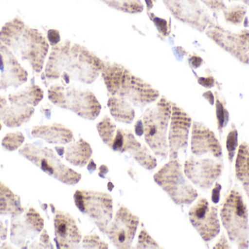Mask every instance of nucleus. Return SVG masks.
<instances>
[{
  "label": "nucleus",
  "mask_w": 249,
  "mask_h": 249,
  "mask_svg": "<svg viewBox=\"0 0 249 249\" xmlns=\"http://www.w3.org/2000/svg\"><path fill=\"white\" fill-rule=\"evenodd\" d=\"M6 237H7V231L0 221V238L3 241V240L6 239Z\"/></svg>",
  "instance_id": "46"
},
{
  "label": "nucleus",
  "mask_w": 249,
  "mask_h": 249,
  "mask_svg": "<svg viewBox=\"0 0 249 249\" xmlns=\"http://www.w3.org/2000/svg\"><path fill=\"white\" fill-rule=\"evenodd\" d=\"M109 172V168L106 165H103L99 168V176L105 178V175Z\"/></svg>",
  "instance_id": "45"
},
{
  "label": "nucleus",
  "mask_w": 249,
  "mask_h": 249,
  "mask_svg": "<svg viewBox=\"0 0 249 249\" xmlns=\"http://www.w3.org/2000/svg\"><path fill=\"white\" fill-rule=\"evenodd\" d=\"M47 38L52 47L58 45L61 42V35L59 31L57 29H50L47 34Z\"/></svg>",
  "instance_id": "37"
},
{
  "label": "nucleus",
  "mask_w": 249,
  "mask_h": 249,
  "mask_svg": "<svg viewBox=\"0 0 249 249\" xmlns=\"http://www.w3.org/2000/svg\"><path fill=\"white\" fill-rule=\"evenodd\" d=\"M20 153L50 176L64 184L75 185L81 180V174L64 165L51 149L28 143Z\"/></svg>",
  "instance_id": "8"
},
{
  "label": "nucleus",
  "mask_w": 249,
  "mask_h": 249,
  "mask_svg": "<svg viewBox=\"0 0 249 249\" xmlns=\"http://www.w3.org/2000/svg\"><path fill=\"white\" fill-rule=\"evenodd\" d=\"M215 100L218 130L219 133H222L229 122L230 114L226 108V101L216 92H215Z\"/></svg>",
  "instance_id": "30"
},
{
  "label": "nucleus",
  "mask_w": 249,
  "mask_h": 249,
  "mask_svg": "<svg viewBox=\"0 0 249 249\" xmlns=\"http://www.w3.org/2000/svg\"><path fill=\"white\" fill-rule=\"evenodd\" d=\"M231 247H230L229 243H228V240H227L226 237L225 235H222L220 238H219V241L216 243L215 247H213V249H231Z\"/></svg>",
  "instance_id": "41"
},
{
  "label": "nucleus",
  "mask_w": 249,
  "mask_h": 249,
  "mask_svg": "<svg viewBox=\"0 0 249 249\" xmlns=\"http://www.w3.org/2000/svg\"><path fill=\"white\" fill-rule=\"evenodd\" d=\"M206 34L216 45L244 64H249V31L234 32L214 21L206 29Z\"/></svg>",
  "instance_id": "10"
},
{
  "label": "nucleus",
  "mask_w": 249,
  "mask_h": 249,
  "mask_svg": "<svg viewBox=\"0 0 249 249\" xmlns=\"http://www.w3.org/2000/svg\"><path fill=\"white\" fill-rule=\"evenodd\" d=\"M139 225V217L127 207L121 206L108 225L105 234L117 248L129 249L133 244Z\"/></svg>",
  "instance_id": "12"
},
{
  "label": "nucleus",
  "mask_w": 249,
  "mask_h": 249,
  "mask_svg": "<svg viewBox=\"0 0 249 249\" xmlns=\"http://www.w3.org/2000/svg\"><path fill=\"white\" fill-rule=\"evenodd\" d=\"M102 78L110 96L129 101L143 108L159 98L160 92L122 64L105 61Z\"/></svg>",
  "instance_id": "3"
},
{
  "label": "nucleus",
  "mask_w": 249,
  "mask_h": 249,
  "mask_svg": "<svg viewBox=\"0 0 249 249\" xmlns=\"http://www.w3.org/2000/svg\"><path fill=\"white\" fill-rule=\"evenodd\" d=\"M1 127H2V126H1V123H0V130H1Z\"/></svg>",
  "instance_id": "50"
},
{
  "label": "nucleus",
  "mask_w": 249,
  "mask_h": 249,
  "mask_svg": "<svg viewBox=\"0 0 249 249\" xmlns=\"http://www.w3.org/2000/svg\"><path fill=\"white\" fill-rule=\"evenodd\" d=\"M247 13V7L245 4H234L227 7L223 11L225 21L229 24L238 26L244 23Z\"/></svg>",
  "instance_id": "29"
},
{
  "label": "nucleus",
  "mask_w": 249,
  "mask_h": 249,
  "mask_svg": "<svg viewBox=\"0 0 249 249\" xmlns=\"http://www.w3.org/2000/svg\"><path fill=\"white\" fill-rule=\"evenodd\" d=\"M177 20L203 32L213 21L199 0H162Z\"/></svg>",
  "instance_id": "11"
},
{
  "label": "nucleus",
  "mask_w": 249,
  "mask_h": 249,
  "mask_svg": "<svg viewBox=\"0 0 249 249\" xmlns=\"http://www.w3.org/2000/svg\"><path fill=\"white\" fill-rule=\"evenodd\" d=\"M147 16L152 20L155 27L158 29L160 35L164 38L169 36L171 32V20H167L166 19L158 17L155 13L147 12Z\"/></svg>",
  "instance_id": "32"
},
{
  "label": "nucleus",
  "mask_w": 249,
  "mask_h": 249,
  "mask_svg": "<svg viewBox=\"0 0 249 249\" xmlns=\"http://www.w3.org/2000/svg\"><path fill=\"white\" fill-rule=\"evenodd\" d=\"M44 92L39 86L32 85L17 93L10 95L8 100L16 105L36 106L43 99Z\"/></svg>",
  "instance_id": "25"
},
{
  "label": "nucleus",
  "mask_w": 249,
  "mask_h": 249,
  "mask_svg": "<svg viewBox=\"0 0 249 249\" xmlns=\"http://www.w3.org/2000/svg\"><path fill=\"white\" fill-rule=\"evenodd\" d=\"M188 62L192 68L197 69L201 67L202 64L204 63V61L201 57L196 55V54H193L189 57Z\"/></svg>",
  "instance_id": "39"
},
{
  "label": "nucleus",
  "mask_w": 249,
  "mask_h": 249,
  "mask_svg": "<svg viewBox=\"0 0 249 249\" xmlns=\"http://www.w3.org/2000/svg\"><path fill=\"white\" fill-rule=\"evenodd\" d=\"M23 211L20 199L0 182V215L17 216Z\"/></svg>",
  "instance_id": "26"
},
{
  "label": "nucleus",
  "mask_w": 249,
  "mask_h": 249,
  "mask_svg": "<svg viewBox=\"0 0 249 249\" xmlns=\"http://www.w3.org/2000/svg\"><path fill=\"white\" fill-rule=\"evenodd\" d=\"M88 169H89V171H90V172H93V171H96V165L93 159H90V161H89Z\"/></svg>",
  "instance_id": "48"
},
{
  "label": "nucleus",
  "mask_w": 249,
  "mask_h": 249,
  "mask_svg": "<svg viewBox=\"0 0 249 249\" xmlns=\"http://www.w3.org/2000/svg\"><path fill=\"white\" fill-rule=\"evenodd\" d=\"M171 115V102L162 96L155 106L146 110L142 118L145 141L162 159H166L169 154L167 131Z\"/></svg>",
  "instance_id": "4"
},
{
  "label": "nucleus",
  "mask_w": 249,
  "mask_h": 249,
  "mask_svg": "<svg viewBox=\"0 0 249 249\" xmlns=\"http://www.w3.org/2000/svg\"><path fill=\"white\" fill-rule=\"evenodd\" d=\"M96 128L102 141L109 147L116 133V124L108 115H105L102 120L98 123Z\"/></svg>",
  "instance_id": "28"
},
{
  "label": "nucleus",
  "mask_w": 249,
  "mask_h": 249,
  "mask_svg": "<svg viewBox=\"0 0 249 249\" xmlns=\"http://www.w3.org/2000/svg\"><path fill=\"white\" fill-rule=\"evenodd\" d=\"M135 132L138 136H142L143 134V124L142 119L138 120L135 124Z\"/></svg>",
  "instance_id": "43"
},
{
  "label": "nucleus",
  "mask_w": 249,
  "mask_h": 249,
  "mask_svg": "<svg viewBox=\"0 0 249 249\" xmlns=\"http://www.w3.org/2000/svg\"><path fill=\"white\" fill-rule=\"evenodd\" d=\"M111 8L129 14H137L143 10L141 0H99Z\"/></svg>",
  "instance_id": "27"
},
{
  "label": "nucleus",
  "mask_w": 249,
  "mask_h": 249,
  "mask_svg": "<svg viewBox=\"0 0 249 249\" xmlns=\"http://www.w3.org/2000/svg\"><path fill=\"white\" fill-rule=\"evenodd\" d=\"M93 154L91 146L84 139L80 138L77 141L71 142L65 152L66 159L71 165L76 167L86 166Z\"/></svg>",
  "instance_id": "22"
},
{
  "label": "nucleus",
  "mask_w": 249,
  "mask_h": 249,
  "mask_svg": "<svg viewBox=\"0 0 249 249\" xmlns=\"http://www.w3.org/2000/svg\"><path fill=\"white\" fill-rule=\"evenodd\" d=\"M238 147V133L236 127L232 124L231 130L228 133L226 139V149L228 151V159L232 163L234 156Z\"/></svg>",
  "instance_id": "31"
},
{
  "label": "nucleus",
  "mask_w": 249,
  "mask_h": 249,
  "mask_svg": "<svg viewBox=\"0 0 249 249\" xmlns=\"http://www.w3.org/2000/svg\"><path fill=\"white\" fill-rule=\"evenodd\" d=\"M114 152L127 153L141 166L152 171L157 166V160L149 149L142 144L131 131L125 129L118 128L115 137L109 146Z\"/></svg>",
  "instance_id": "15"
},
{
  "label": "nucleus",
  "mask_w": 249,
  "mask_h": 249,
  "mask_svg": "<svg viewBox=\"0 0 249 249\" xmlns=\"http://www.w3.org/2000/svg\"><path fill=\"white\" fill-rule=\"evenodd\" d=\"M205 6L214 13L223 12L227 8L224 0H200Z\"/></svg>",
  "instance_id": "36"
},
{
  "label": "nucleus",
  "mask_w": 249,
  "mask_h": 249,
  "mask_svg": "<svg viewBox=\"0 0 249 249\" xmlns=\"http://www.w3.org/2000/svg\"><path fill=\"white\" fill-rule=\"evenodd\" d=\"M223 165L211 158L192 156L184 162V172L187 179L203 190H209L222 175Z\"/></svg>",
  "instance_id": "16"
},
{
  "label": "nucleus",
  "mask_w": 249,
  "mask_h": 249,
  "mask_svg": "<svg viewBox=\"0 0 249 249\" xmlns=\"http://www.w3.org/2000/svg\"><path fill=\"white\" fill-rule=\"evenodd\" d=\"M0 42L20 59L27 61L35 73H42L50 46L38 29L30 27L16 16L1 27Z\"/></svg>",
  "instance_id": "2"
},
{
  "label": "nucleus",
  "mask_w": 249,
  "mask_h": 249,
  "mask_svg": "<svg viewBox=\"0 0 249 249\" xmlns=\"http://www.w3.org/2000/svg\"><path fill=\"white\" fill-rule=\"evenodd\" d=\"M229 1H240L244 3V4H245V5H249V0H229Z\"/></svg>",
  "instance_id": "49"
},
{
  "label": "nucleus",
  "mask_w": 249,
  "mask_h": 249,
  "mask_svg": "<svg viewBox=\"0 0 249 249\" xmlns=\"http://www.w3.org/2000/svg\"><path fill=\"white\" fill-rule=\"evenodd\" d=\"M34 113L33 106L9 104L5 96L0 95V119L7 127H20L30 120Z\"/></svg>",
  "instance_id": "20"
},
{
  "label": "nucleus",
  "mask_w": 249,
  "mask_h": 249,
  "mask_svg": "<svg viewBox=\"0 0 249 249\" xmlns=\"http://www.w3.org/2000/svg\"><path fill=\"white\" fill-rule=\"evenodd\" d=\"M221 190H222V186L219 183H216L212 191V200L213 203H217L220 200Z\"/></svg>",
  "instance_id": "40"
},
{
  "label": "nucleus",
  "mask_w": 249,
  "mask_h": 249,
  "mask_svg": "<svg viewBox=\"0 0 249 249\" xmlns=\"http://www.w3.org/2000/svg\"><path fill=\"white\" fill-rule=\"evenodd\" d=\"M74 201L78 210L105 234L113 217L112 196L102 192L78 190L74 192Z\"/></svg>",
  "instance_id": "9"
},
{
  "label": "nucleus",
  "mask_w": 249,
  "mask_h": 249,
  "mask_svg": "<svg viewBox=\"0 0 249 249\" xmlns=\"http://www.w3.org/2000/svg\"><path fill=\"white\" fill-rule=\"evenodd\" d=\"M189 219L203 241H212L220 232L218 209L201 197L189 211Z\"/></svg>",
  "instance_id": "13"
},
{
  "label": "nucleus",
  "mask_w": 249,
  "mask_h": 249,
  "mask_svg": "<svg viewBox=\"0 0 249 249\" xmlns=\"http://www.w3.org/2000/svg\"><path fill=\"white\" fill-rule=\"evenodd\" d=\"M191 152L196 156L209 154L216 159L222 157V145L215 133L197 121L192 124Z\"/></svg>",
  "instance_id": "19"
},
{
  "label": "nucleus",
  "mask_w": 249,
  "mask_h": 249,
  "mask_svg": "<svg viewBox=\"0 0 249 249\" xmlns=\"http://www.w3.org/2000/svg\"><path fill=\"white\" fill-rule=\"evenodd\" d=\"M32 134L33 137L43 139L52 144H68L74 140L72 131L59 123L35 126L32 129Z\"/></svg>",
  "instance_id": "21"
},
{
  "label": "nucleus",
  "mask_w": 249,
  "mask_h": 249,
  "mask_svg": "<svg viewBox=\"0 0 249 249\" xmlns=\"http://www.w3.org/2000/svg\"><path fill=\"white\" fill-rule=\"evenodd\" d=\"M203 97L205 99H207L209 101V103L211 105H213L215 102V95L212 93L211 91H207V92H204L203 95Z\"/></svg>",
  "instance_id": "44"
},
{
  "label": "nucleus",
  "mask_w": 249,
  "mask_h": 249,
  "mask_svg": "<svg viewBox=\"0 0 249 249\" xmlns=\"http://www.w3.org/2000/svg\"><path fill=\"white\" fill-rule=\"evenodd\" d=\"M154 181L178 206L192 204L197 192L187 179L178 159H170L154 175Z\"/></svg>",
  "instance_id": "7"
},
{
  "label": "nucleus",
  "mask_w": 249,
  "mask_h": 249,
  "mask_svg": "<svg viewBox=\"0 0 249 249\" xmlns=\"http://www.w3.org/2000/svg\"><path fill=\"white\" fill-rule=\"evenodd\" d=\"M112 116L119 122L131 124L135 118V110L129 101L118 96H110L107 102Z\"/></svg>",
  "instance_id": "23"
},
{
  "label": "nucleus",
  "mask_w": 249,
  "mask_h": 249,
  "mask_svg": "<svg viewBox=\"0 0 249 249\" xmlns=\"http://www.w3.org/2000/svg\"><path fill=\"white\" fill-rule=\"evenodd\" d=\"M48 98L56 106L72 111L81 118L94 120L102 111V105L90 90L54 84L48 89Z\"/></svg>",
  "instance_id": "6"
},
{
  "label": "nucleus",
  "mask_w": 249,
  "mask_h": 249,
  "mask_svg": "<svg viewBox=\"0 0 249 249\" xmlns=\"http://www.w3.org/2000/svg\"><path fill=\"white\" fill-rule=\"evenodd\" d=\"M144 1L145 4H146V10H147V12H149L154 7V4L156 2V0H144Z\"/></svg>",
  "instance_id": "47"
},
{
  "label": "nucleus",
  "mask_w": 249,
  "mask_h": 249,
  "mask_svg": "<svg viewBox=\"0 0 249 249\" xmlns=\"http://www.w3.org/2000/svg\"><path fill=\"white\" fill-rule=\"evenodd\" d=\"M192 118L181 107L171 102V115L168 136L170 159H178L181 152L188 146L189 133Z\"/></svg>",
  "instance_id": "14"
},
{
  "label": "nucleus",
  "mask_w": 249,
  "mask_h": 249,
  "mask_svg": "<svg viewBox=\"0 0 249 249\" xmlns=\"http://www.w3.org/2000/svg\"><path fill=\"white\" fill-rule=\"evenodd\" d=\"M136 249H160L159 244L152 238L145 229L142 230L139 233Z\"/></svg>",
  "instance_id": "35"
},
{
  "label": "nucleus",
  "mask_w": 249,
  "mask_h": 249,
  "mask_svg": "<svg viewBox=\"0 0 249 249\" xmlns=\"http://www.w3.org/2000/svg\"><path fill=\"white\" fill-rule=\"evenodd\" d=\"M235 175L249 197V144L242 143L235 161Z\"/></svg>",
  "instance_id": "24"
},
{
  "label": "nucleus",
  "mask_w": 249,
  "mask_h": 249,
  "mask_svg": "<svg viewBox=\"0 0 249 249\" xmlns=\"http://www.w3.org/2000/svg\"><path fill=\"white\" fill-rule=\"evenodd\" d=\"M222 225L231 242L239 249L249 247V212L239 190H231L225 199L220 212Z\"/></svg>",
  "instance_id": "5"
},
{
  "label": "nucleus",
  "mask_w": 249,
  "mask_h": 249,
  "mask_svg": "<svg viewBox=\"0 0 249 249\" xmlns=\"http://www.w3.org/2000/svg\"><path fill=\"white\" fill-rule=\"evenodd\" d=\"M197 82L199 84L203 86V87L211 89L216 85V80L212 76H208L206 77H198L197 76Z\"/></svg>",
  "instance_id": "38"
},
{
  "label": "nucleus",
  "mask_w": 249,
  "mask_h": 249,
  "mask_svg": "<svg viewBox=\"0 0 249 249\" xmlns=\"http://www.w3.org/2000/svg\"><path fill=\"white\" fill-rule=\"evenodd\" d=\"M0 90L18 88L28 80V72L18 61L15 54L0 42Z\"/></svg>",
  "instance_id": "17"
},
{
  "label": "nucleus",
  "mask_w": 249,
  "mask_h": 249,
  "mask_svg": "<svg viewBox=\"0 0 249 249\" xmlns=\"http://www.w3.org/2000/svg\"><path fill=\"white\" fill-rule=\"evenodd\" d=\"M55 242L58 249L80 248L82 235L75 219L63 211L57 210L54 216Z\"/></svg>",
  "instance_id": "18"
},
{
  "label": "nucleus",
  "mask_w": 249,
  "mask_h": 249,
  "mask_svg": "<svg viewBox=\"0 0 249 249\" xmlns=\"http://www.w3.org/2000/svg\"><path fill=\"white\" fill-rule=\"evenodd\" d=\"M81 248L83 249H108V245L106 242L101 239L100 237L96 234H90L86 235L82 240Z\"/></svg>",
  "instance_id": "34"
},
{
  "label": "nucleus",
  "mask_w": 249,
  "mask_h": 249,
  "mask_svg": "<svg viewBox=\"0 0 249 249\" xmlns=\"http://www.w3.org/2000/svg\"><path fill=\"white\" fill-rule=\"evenodd\" d=\"M105 64V61L86 47L66 39L53 47L42 79L45 86L59 78L65 84L71 80L91 84L100 76Z\"/></svg>",
  "instance_id": "1"
},
{
  "label": "nucleus",
  "mask_w": 249,
  "mask_h": 249,
  "mask_svg": "<svg viewBox=\"0 0 249 249\" xmlns=\"http://www.w3.org/2000/svg\"><path fill=\"white\" fill-rule=\"evenodd\" d=\"M24 136L21 133H9L2 140V146L8 151H15L24 142Z\"/></svg>",
  "instance_id": "33"
},
{
  "label": "nucleus",
  "mask_w": 249,
  "mask_h": 249,
  "mask_svg": "<svg viewBox=\"0 0 249 249\" xmlns=\"http://www.w3.org/2000/svg\"><path fill=\"white\" fill-rule=\"evenodd\" d=\"M174 52L177 58L179 60L187 55V51L182 47L178 46L174 48Z\"/></svg>",
  "instance_id": "42"
}]
</instances>
